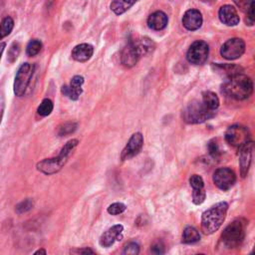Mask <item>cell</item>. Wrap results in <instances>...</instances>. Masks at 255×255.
Instances as JSON below:
<instances>
[{
	"label": "cell",
	"instance_id": "6da1fadb",
	"mask_svg": "<svg viewBox=\"0 0 255 255\" xmlns=\"http://www.w3.org/2000/svg\"><path fill=\"white\" fill-rule=\"evenodd\" d=\"M221 91L231 99L242 101L252 94L253 83L249 77L240 73L226 78L221 86Z\"/></svg>",
	"mask_w": 255,
	"mask_h": 255
},
{
	"label": "cell",
	"instance_id": "7a4b0ae2",
	"mask_svg": "<svg viewBox=\"0 0 255 255\" xmlns=\"http://www.w3.org/2000/svg\"><path fill=\"white\" fill-rule=\"evenodd\" d=\"M228 204L224 201L218 202L202 213L201 229L205 234H212L217 231L225 220Z\"/></svg>",
	"mask_w": 255,
	"mask_h": 255
},
{
	"label": "cell",
	"instance_id": "3957f363",
	"mask_svg": "<svg viewBox=\"0 0 255 255\" xmlns=\"http://www.w3.org/2000/svg\"><path fill=\"white\" fill-rule=\"evenodd\" d=\"M79 140L76 138H73L69 140L61 149L59 155L57 157L52 158H46L41 160L37 163V169L45 174H53L58 172L67 162L69 155L72 153V151L75 149V147L78 145Z\"/></svg>",
	"mask_w": 255,
	"mask_h": 255
},
{
	"label": "cell",
	"instance_id": "277c9868",
	"mask_svg": "<svg viewBox=\"0 0 255 255\" xmlns=\"http://www.w3.org/2000/svg\"><path fill=\"white\" fill-rule=\"evenodd\" d=\"M215 112L208 109L203 102L193 101L182 111V119L188 124H201L214 117Z\"/></svg>",
	"mask_w": 255,
	"mask_h": 255
},
{
	"label": "cell",
	"instance_id": "5b68a950",
	"mask_svg": "<svg viewBox=\"0 0 255 255\" xmlns=\"http://www.w3.org/2000/svg\"><path fill=\"white\" fill-rule=\"evenodd\" d=\"M246 222L243 219H236L230 223L221 235V241L227 248H235L242 242L245 235Z\"/></svg>",
	"mask_w": 255,
	"mask_h": 255
},
{
	"label": "cell",
	"instance_id": "8992f818",
	"mask_svg": "<svg viewBox=\"0 0 255 255\" xmlns=\"http://www.w3.org/2000/svg\"><path fill=\"white\" fill-rule=\"evenodd\" d=\"M33 72L34 66L29 63H24L20 66L14 81V93L16 96L21 97L24 95L33 76Z\"/></svg>",
	"mask_w": 255,
	"mask_h": 255
},
{
	"label": "cell",
	"instance_id": "52a82bcc",
	"mask_svg": "<svg viewBox=\"0 0 255 255\" xmlns=\"http://www.w3.org/2000/svg\"><path fill=\"white\" fill-rule=\"evenodd\" d=\"M225 140L231 146L240 148L249 141V132L245 127L234 125L227 128L225 132Z\"/></svg>",
	"mask_w": 255,
	"mask_h": 255
},
{
	"label": "cell",
	"instance_id": "ba28073f",
	"mask_svg": "<svg viewBox=\"0 0 255 255\" xmlns=\"http://www.w3.org/2000/svg\"><path fill=\"white\" fill-rule=\"evenodd\" d=\"M209 54V48L206 42L198 40L193 42L187 51V60L193 65H202L206 62Z\"/></svg>",
	"mask_w": 255,
	"mask_h": 255
},
{
	"label": "cell",
	"instance_id": "9c48e42d",
	"mask_svg": "<svg viewBox=\"0 0 255 255\" xmlns=\"http://www.w3.org/2000/svg\"><path fill=\"white\" fill-rule=\"evenodd\" d=\"M245 51V43L241 38H231L227 40L220 49V54L227 60L240 58Z\"/></svg>",
	"mask_w": 255,
	"mask_h": 255
},
{
	"label": "cell",
	"instance_id": "30bf717a",
	"mask_svg": "<svg viewBox=\"0 0 255 255\" xmlns=\"http://www.w3.org/2000/svg\"><path fill=\"white\" fill-rule=\"evenodd\" d=\"M213 181L215 185L221 190H228L234 185L236 181V175L230 168L221 167L214 171Z\"/></svg>",
	"mask_w": 255,
	"mask_h": 255
},
{
	"label": "cell",
	"instance_id": "8fae6325",
	"mask_svg": "<svg viewBox=\"0 0 255 255\" xmlns=\"http://www.w3.org/2000/svg\"><path fill=\"white\" fill-rule=\"evenodd\" d=\"M142 144H143L142 134L140 132L133 133L129 137L127 145L125 146V148L122 151V154H121L122 160H127V159H129V158L133 157L134 155H136L140 151Z\"/></svg>",
	"mask_w": 255,
	"mask_h": 255
},
{
	"label": "cell",
	"instance_id": "7c38bea8",
	"mask_svg": "<svg viewBox=\"0 0 255 255\" xmlns=\"http://www.w3.org/2000/svg\"><path fill=\"white\" fill-rule=\"evenodd\" d=\"M254 147H255L254 142L249 140L243 146H241L239 148L240 149V151H239V166H240V174L242 177H245L248 173Z\"/></svg>",
	"mask_w": 255,
	"mask_h": 255
},
{
	"label": "cell",
	"instance_id": "4fadbf2b",
	"mask_svg": "<svg viewBox=\"0 0 255 255\" xmlns=\"http://www.w3.org/2000/svg\"><path fill=\"white\" fill-rule=\"evenodd\" d=\"M140 54L135 47L133 41H130L128 43V45L123 49L122 54H121V61L122 64L128 68L133 67L137 61L140 58Z\"/></svg>",
	"mask_w": 255,
	"mask_h": 255
},
{
	"label": "cell",
	"instance_id": "5bb4252c",
	"mask_svg": "<svg viewBox=\"0 0 255 255\" xmlns=\"http://www.w3.org/2000/svg\"><path fill=\"white\" fill-rule=\"evenodd\" d=\"M190 186L192 187V201L195 204H201L206 196L204 181L202 177L198 174H193L189 178Z\"/></svg>",
	"mask_w": 255,
	"mask_h": 255
},
{
	"label": "cell",
	"instance_id": "9a60e30c",
	"mask_svg": "<svg viewBox=\"0 0 255 255\" xmlns=\"http://www.w3.org/2000/svg\"><path fill=\"white\" fill-rule=\"evenodd\" d=\"M182 24L185 29L189 31H195L202 25V15L196 9L187 10L182 17Z\"/></svg>",
	"mask_w": 255,
	"mask_h": 255
},
{
	"label": "cell",
	"instance_id": "2e32d148",
	"mask_svg": "<svg viewBox=\"0 0 255 255\" xmlns=\"http://www.w3.org/2000/svg\"><path fill=\"white\" fill-rule=\"evenodd\" d=\"M84 84V78L82 76H75L72 78L69 86L62 87V93L69 99L76 101L82 94V85Z\"/></svg>",
	"mask_w": 255,
	"mask_h": 255
},
{
	"label": "cell",
	"instance_id": "e0dca14e",
	"mask_svg": "<svg viewBox=\"0 0 255 255\" xmlns=\"http://www.w3.org/2000/svg\"><path fill=\"white\" fill-rule=\"evenodd\" d=\"M123 230H124V226L121 224H117V225H114L113 227L109 228L100 237L101 246L110 247L111 245L114 244V242L116 240H121L123 238V235H122Z\"/></svg>",
	"mask_w": 255,
	"mask_h": 255
},
{
	"label": "cell",
	"instance_id": "ac0fdd59",
	"mask_svg": "<svg viewBox=\"0 0 255 255\" xmlns=\"http://www.w3.org/2000/svg\"><path fill=\"white\" fill-rule=\"evenodd\" d=\"M220 21L227 26H235L239 23V16L236 9L231 5H223L218 11Z\"/></svg>",
	"mask_w": 255,
	"mask_h": 255
},
{
	"label": "cell",
	"instance_id": "d6986e66",
	"mask_svg": "<svg viewBox=\"0 0 255 255\" xmlns=\"http://www.w3.org/2000/svg\"><path fill=\"white\" fill-rule=\"evenodd\" d=\"M167 16L162 11H155L151 13L147 18V26L155 31H160L164 29L167 25Z\"/></svg>",
	"mask_w": 255,
	"mask_h": 255
},
{
	"label": "cell",
	"instance_id": "ffe728a7",
	"mask_svg": "<svg viewBox=\"0 0 255 255\" xmlns=\"http://www.w3.org/2000/svg\"><path fill=\"white\" fill-rule=\"evenodd\" d=\"M94 53V48L92 45L83 43L77 45L72 51V57L74 60L78 62H86L88 61Z\"/></svg>",
	"mask_w": 255,
	"mask_h": 255
},
{
	"label": "cell",
	"instance_id": "44dd1931",
	"mask_svg": "<svg viewBox=\"0 0 255 255\" xmlns=\"http://www.w3.org/2000/svg\"><path fill=\"white\" fill-rule=\"evenodd\" d=\"M215 72L225 76L226 78L242 73V68L234 64H216L213 66Z\"/></svg>",
	"mask_w": 255,
	"mask_h": 255
},
{
	"label": "cell",
	"instance_id": "7402d4cb",
	"mask_svg": "<svg viewBox=\"0 0 255 255\" xmlns=\"http://www.w3.org/2000/svg\"><path fill=\"white\" fill-rule=\"evenodd\" d=\"M133 43H134L135 47L137 48L140 56H145L154 50V43L146 37L135 40V41H133Z\"/></svg>",
	"mask_w": 255,
	"mask_h": 255
},
{
	"label": "cell",
	"instance_id": "603a6c76",
	"mask_svg": "<svg viewBox=\"0 0 255 255\" xmlns=\"http://www.w3.org/2000/svg\"><path fill=\"white\" fill-rule=\"evenodd\" d=\"M136 1L138 0H114L111 3V9L115 14L121 15L128 11Z\"/></svg>",
	"mask_w": 255,
	"mask_h": 255
},
{
	"label": "cell",
	"instance_id": "cb8c5ba5",
	"mask_svg": "<svg viewBox=\"0 0 255 255\" xmlns=\"http://www.w3.org/2000/svg\"><path fill=\"white\" fill-rule=\"evenodd\" d=\"M202 102L203 104L210 109L211 111H216L219 107V99L215 93L210 91H205L202 93Z\"/></svg>",
	"mask_w": 255,
	"mask_h": 255
},
{
	"label": "cell",
	"instance_id": "d4e9b609",
	"mask_svg": "<svg viewBox=\"0 0 255 255\" xmlns=\"http://www.w3.org/2000/svg\"><path fill=\"white\" fill-rule=\"evenodd\" d=\"M200 239V234L197 231V229H195L192 226H187L184 228L183 233H182V242L186 243V244H190V243H195Z\"/></svg>",
	"mask_w": 255,
	"mask_h": 255
},
{
	"label": "cell",
	"instance_id": "484cf974",
	"mask_svg": "<svg viewBox=\"0 0 255 255\" xmlns=\"http://www.w3.org/2000/svg\"><path fill=\"white\" fill-rule=\"evenodd\" d=\"M14 27V21L10 16H6L2 22H1V29H0V34L1 38H4L5 36L9 35Z\"/></svg>",
	"mask_w": 255,
	"mask_h": 255
},
{
	"label": "cell",
	"instance_id": "4316f807",
	"mask_svg": "<svg viewBox=\"0 0 255 255\" xmlns=\"http://www.w3.org/2000/svg\"><path fill=\"white\" fill-rule=\"evenodd\" d=\"M53 102L50 99H44L37 109V112L42 117L49 116L53 111Z\"/></svg>",
	"mask_w": 255,
	"mask_h": 255
},
{
	"label": "cell",
	"instance_id": "83f0119b",
	"mask_svg": "<svg viewBox=\"0 0 255 255\" xmlns=\"http://www.w3.org/2000/svg\"><path fill=\"white\" fill-rule=\"evenodd\" d=\"M42 49V43L39 41V40H31L28 45H27V48H26V52H27V55L30 56V57H33V56H36Z\"/></svg>",
	"mask_w": 255,
	"mask_h": 255
},
{
	"label": "cell",
	"instance_id": "f1b7e54d",
	"mask_svg": "<svg viewBox=\"0 0 255 255\" xmlns=\"http://www.w3.org/2000/svg\"><path fill=\"white\" fill-rule=\"evenodd\" d=\"M19 54H20V45H19V43L14 42L10 46L9 51H8V61L10 63H14L17 60Z\"/></svg>",
	"mask_w": 255,
	"mask_h": 255
},
{
	"label": "cell",
	"instance_id": "f546056e",
	"mask_svg": "<svg viewBox=\"0 0 255 255\" xmlns=\"http://www.w3.org/2000/svg\"><path fill=\"white\" fill-rule=\"evenodd\" d=\"M77 127H78V125L76 123H72V122L65 123L64 125H62L59 128V134L60 135H66V134L72 133L76 130Z\"/></svg>",
	"mask_w": 255,
	"mask_h": 255
},
{
	"label": "cell",
	"instance_id": "4dcf8cb0",
	"mask_svg": "<svg viewBox=\"0 0 255 255\" xmlns=\"http://www.w3.org/2000/svg\"><path fill=\"white\" fill-rule=\"evenodd\" d=\"M108 212L112 215H118L123 213L126 210V205L122 202H115L108 207Z\"/></svg>",
	"mask_w": 255,
	"mask_h": 255
},
{
	"label": "cell",
	"instance_id": "1f68e13d",
	"mask_svg": "<svg viewBox=\"0 0 255 255\" xmlns=\"http://www.w3.org/2000/svg\"><path fill=\"white\" fill-rule=\"evenodd\" d=\"M33 206V202L31 199H26L22 202H20L17 206H16V212L18 214H21V213H24L28 210H30Z\"/></svg>",
	"mask_w": 255,
	"mask_h": 255
},
{
	"label": "cell",
	"instance_id": "d6a6232c",
	"mask_svg": "<svg viewBox=\"0 0 255 255\" xmlns=\"http://www.w3.org/2000/svg\"><path fill=\"white\" fill-rule=\"evenodd\" d=\"M138 252H139V246L135 242H129L128 244H127L123 251V253L127 255H135V254H138Z\"/></svg>",
	"mask_w": 255,
	"mask_h": 255
},
{
	"label": "cell",
	"instance_id": "836d02e7",
	"mask_svg": "<svg viewBox=\"0 0 255 255\" xmlns=\"http://www.w3.org/2000/svg\"><path fill=\"white\" fill-rule=\"evenodd\" d=\"M208 150L211 156L213 157H218L220 155V148L218 146V143L216 142L215 139H212L208 143Z\"/></svg>",
	"mask_w": 255,
	"mask_h": 255
},
{
	"label": "cell",
	"instance_id": "e575fe53",
	"mask_svg": "<svg viewBox=\"0 0 255 255\" xmlns=\"http://www.w3.org/2000/svg\"><path fill=\"white\" fill-rule=\"evenodd\" d=\"M246 14H247L248 22H250V23L255 22V0L251 1L250 6H249Z\"/></svg>",
	"mask_w": 255,
	"mask_h": 255
},
{
	"label": "cell",
	"instance_id": "d590c367",
	"mask_svg": "<svg viewBox=\"0 0 255 255\" xmlns=\"http://www.w3.org/2000/svg\"><path fill=\"white\" fill-rule=\"evenodd\" d=\"M252 0H233V2L236 4V6L243 12H247L249 6H250V3H251Z\"/></svg>",
	"mask_w": 255,
	"mask_h": 255
},
{
	"label": "cell",
	"instance_id": "8d00e7d4",
	"mask_svg": "<svg viewBox=\"0 0 255 255\" xmlns=\"http://www.w3.org/2000/svg\"><path fill=\"white\" fill-rule=\"evenodd\" d=\"M150 251L154 254H162L164 252V246L163 244L160 242V241H157V242H154L151 246V249Z\"/></svg>",
	"mask_w": 255,
	"mask_h": 255
},
{
	"label": "cell",
	"instance_id": "74e56055",
	"mask_svg": "<svg viewBox=\"0 0 255 255\" xmlns=\"http://www.w3.org/2000/svg\"><path fill=\"white\" fill-rule=\"evenodd\" d=\"M71 252H77L80 254H88V253H94L93 250H91L90 248H85V249H78L75 251H71Z\"/></svg>",
	"mask_w": 255,
	"mask_h": 255
},
{
	"label": "cell",
	"instance_id": "f35d334b",
	"mask_svg": "<svg viewBox=\"0 0 255 255\" xmlns=\"http://www.w3.org/2000/svg\"><path fill=\"white\" fill-rule=\"evenodd\" d=\"M35 254H44L45 255V254H47V251L45 249H40V250L36 251Z\"/></svg>",
	"mask_w": 255,
	"mask_h": 255
},
{
	"label": "cell",
	"instance_id": "ab89813d",
	"mask_svg": "<svg viewBox=\"0 0 255 255\" xmlns=\"http://www.w3.org/2000/svg\"><path fill=\"white\" fill-rule=\"evenodd\" d=\"M202 2H204V3H211V2H213L214 0H201Z\"/></svg>",
	"mask_w": 255,
	"mask_h": 255
},
{
	"label": "cell",
	"instance_id": "60d3db41",
	"mask_svg": "<svg viewBox=\"0 0 255 255\" xmlns=\"http://www.w3.org/2000/svg\"><path fill=\"white\" fill-rule=\"evenodd\" d=\"M252 253H255V249H254V251H253V252H252Z\"/></svg>",
	"mask_w": 255,
	"mask_h": 255
},
{
	"label": "cell",
	"instance_id": "b9f144b4",
	"mask_svg": "<svg viewBox=\"0 0 255 255\" xmlns=\"http://www.w3.org/2000/svg\"><path fill=\"white\" fill-rule=\"evenodd\" d=\"M254 59H255V56H254Z\"/></svg>",
	"mask_w": 255,
	"mask_h": 255
}]
</instances>
